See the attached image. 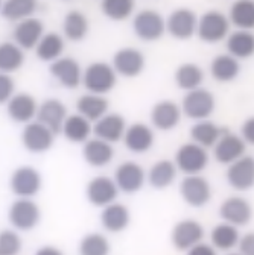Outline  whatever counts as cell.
<instances>
[{"instance_id": "obj_1", "label": "cell", "mask_w": 254, "mask_h": 255, "mask_svg": "<svg viewBox=\"0 0 254 255\" xmlns=\"http://www.w3.org/2000/svg\"><path fill=\"white\" fill-rule=\"evenodd\" d=\"M117 82V73L107 62H93L82 72V85L88 93L107 94Z\"/></svg>"}, {"instance_id": "obj_2", "label": "cell", "mask_w": 254, "mask_h": 255, "mask_svg": "<svg viewBox=\"0 0 254 255\" xmlns=\"http://www.w3.org/2000/svg\"><path fill=\"white\" fill-rule=\"evenodd\" d=\"M175 166L186 175H200L209 166V152L195 141L186 143L175 153Z\"/></svg>"}, {"instance_id": "obj_3", "label": "cell", "mask_w": 254, "mask_h": 255, "mask_svg": "<svg viewBox=\"0 0 254 255\" xmlns=\"http://www.w3.org/2000/svg\"><path fill=\"white\" fill-rule=\"evenodd\" d=\"M230 34V20L219 11H207L198 18L197 35L209 44L219 43Z\"/></svg>"}, {"instance_id": "obj_4", "label": "cell", "mask_w": 254, "mask_h": 255, "mask_svg": "<svg viewBox=\"0 0 254 255\" xmlns=\"http://www.w3.org/2000/svg\"><path fill=\"white\" fill-rule=\"evenodd\" d=\"M216 102L215 96L204 88H195L186 93L183 98L181 111L186 117L194 120H204L212 116L215 111Z\"/></svg>"}, {"instance_id": "obj_5", "label": "cell", "mask_w": 254, "mask_h": 255, "mask_svg": "<svg viewBox=\"0 0 254 255\" xmlns=\"http://www.w3.org/2000/svg\"><path fill=\"white\" fill-rule=\"evenodd\" d=\"M134 34L143 41H157L166 32V20L154 9H143L134 15Z\"/></svg>"}, {"instance_id": "obj_6", "label": "cell", "mask_w": 254, "mask_h": 255, "mask_svg": "<svg viewBox=\"0 0 254 255\" xmlns=\"http://www.w3.org/2000/svg\"><path fill=\"white\" fill-rule=\"evenodd\" d=\"M40 217V207L34 201H30V198H20L9 207L8 213L11 225L20 231L34 230L38 225Z\"/></svg>"}, {"instance_id": "obj_7", "label": "cell", "mask_w": 254, "mask_h": 255, "mask_svg": "<svg viewBox=\"0 0 254 255\" xmlns=\"http://www.w3.org/2000/svg\"><path fill=\"white\" fill-rule=\"evenodd\" d=\"M180 195L190 207L201 208L212 199V188L206 178L200 175H187L180 184Z\"/></svg>"}, {"instance_id": "obj_8", "label": "cell", "mask_w": 254, "mask_h": 255, "mask_svg": "<svg viewBox=\"0 0 254 255\" xmlns=\"http://www.w3.org/2000/svg\"><path fill=\"white\" fill-rule=\"evenodd\" d=\"M198 17L189 8H178L166 20V32L177 40H189L197 34Z\"/></svg>"}, {"instance_id": "obj_9", "label": "cell", "mask_w": 254, "mask_h": 255, "mask_svg": "<svg viewBox=\"0 0 254 255\" xmlns=\"http://www.w3.org/2000/svg\"><path fill=\"white\" fill-rule=\"evenodd\" d=\"M55 134L43 123L29 122L21 132V143L23 146L32 153H43L47 152L53 144Z\"/></svg>"}, {"instance_id": "obj_10", "label": "cell", "mask_w": 254, "mask_h": 255, "mask_svg": "<svg viewBox=\"0 0 254 255\" xmlns=\"http://www.w3.org/2000/svg\"><path fill=\"white\" fill-rule=\"evenodd\" d=\"M146 181V173L143 167L134 161L122 163L114 172V182L119 191L126 195H133L143 187Z\"/></svg>"}, {"instance_id": "obj_11", "label": "cell", "mask_w": 254, "mask_h": 255, "mask_svg": "<svg viewBox=\"0 0 254 255\" xmlns=\"http://www.w3.org/2000/svg\"><path fill=\"white\" fill-rule=\"evenodd\" d=\"M9 185L18 198H32L41 188V175L34 167L21 166L12 173Z\"/></svg>"}, {"instance_id": "obj_12", "label": "cell", "mask_w": 254, "mask_h": 255, "mask_svg": "<svg viewBox=\"0 0 254 255\" xmlns=\"http://www.w3.org/2000/svg\"><path fill=\"white\" fill-rule=\"evenodd\" d=\"M227 182L238 191H247L254 187V156L242 155L229 164Z\"/></svg>"}, {"instance_id": "obj_13", "label": "cell", "mask_w": 254, "mask_h": 255, "mask_svg": "<svg viewBox=\"0 0 254 255\" xmlns=\"http://www.w3.org/2000/svg\"><path fill=\"white\" fill-rule=\"evenodd\" d=\"M49 72L62 87L69 90L79 87L82 82V70L79 62L69 56H59L58 59L52 61Z\"/></svg>"}, {"instance_id": "obj_14", "label": "cell", "mask_w": 254, "mask_h": 255, "mask_svg": "<svg viewBox=\"0 0 254 255\" xmlns=\"http://www.w3.org/2000/svg\"><path fill=\"white\" fill-rule=\"evenodd\" d=\"M245 141L242 137L232 134L229 129L224 131L213 146V155L219 164H232L238 158L245 155Z\"/></svg>"}, {"instance_id": "obj_15", "label": "cell", "mask_w": 254, "mask_h": 255, "mask_svg": "<svg viewBox=\"0 0 254 255\" xmlns=\"http://www.w3.org/2000/svg\"><path fill=\"white\" fill-rule=\"evenodd\" d=\"M113 69L123 78H136L145 69V56L134 47H123L113 56Z\"/></svg>"}, {"instance_id": "obj_16", "label": "cell", "mask_w": 254, "mask_h": 255, "mask_svg": "<svg viewBox=\"0 0 254 255\" xmlns=\"http://www.w3.org/2000/svg\"><path fill=\"white\" fill-rule=\"evenodd\" d=\"M87 199L94 207H105L116 201L119 195V188L114 182V179H110L108 176H96L93 178L87 188H85Z\"/></svg>"}, {"instance_id": "obj_17", "label": "cell", "mask_w": 254, "mask_h": 255, "mask_svg": "<svg viewBox=\"0 0 254 255\" xmlns=\"http://www.w3.org/2000/svg\"><path fill=\"white\" fill-rule=\"evenodd\" d=\"M203 239H204V228L201 227V223L192 219L178 222L171 234L172 245L178 251H189L194 245L203 242Z\"/></svg>"}, {"instance_id": "obj_18", "label": "cell", "mask_w": 254, "mask_h": 255, "mask_svg": "<svg viewBox=\"0 0 254 255\" xmlns=\"http://www.w3.org/2000/svg\"><path fill=\"white\" fill-rule=\"evenodd\" d=\"M43 35H44L43 23L38 18H32V17L20 20L12 32L14 43L20 46L23 50L35 49V46L38 44Z\"/></svg>"}, {"instance_id": "obj_19", "label": "cell", "mask_w": 254, "mask_h": 255, "mask_svg": "<svg viewBox=\"0 0 254 255\" xmlns=\"http://www.w3.org/2000/svg\"><path fill=\"white\" fill-rule=\"evenodd\" d=\"M219 216L224 222L232 223L235 227H245L253 217V208L247 199L235 196L221 204Z\"/></svg>"}, {"instance_id": "obj_20", "label": "cell", "mask_w": 254, "mask_h": 255, "mask_svg": "<svg viewBox=\"0 0 254 255\" xmlns=\"http://www.w3.org/2000/svg\"><path fill=\"white\" fill-rule=\"evenodd\" d=\"M126 129V122L120 114L107 113L94 122L93 134L108 143H117L123 138Z\"/></svg>"}, {"instance_id": "obj_21", "label": "cell", "mask_w": 254, "mask_h": 255, "mask_svg": "<svg viewBox=\"0 0 254 255\" xmlns=\"http://www.w3.org/2000/svg\"><path fill=\"white\" fill-rule=\"evenodd\" d=\"M123 143L130 152L133 153H145L154 146V132L145 123H134L126 126L123 134Z\"/></svg>"}, {"instance_id": "obj_22", "label": "cell", "mask_w": 254, "mask_h": 255, "mask_svg": "<svg viewBox=\"0 0 254 255\" xmlns=\"http://www.w3.org/2000/svg\"><path fill=\"white\" fill-rule=\"evenodd\" d=\"M6 105L8 116L17 123H29L37 117V101L27 93L12 94V98L6 102Z\"/></svg>"}, {"instance_id": "obj_23", "label": "cell", "mask_w": 254, "mask_h": 255, "mask_svg": "<svg viewBox=\"0 0 254 255\" xmlns=\"http://www.w3.org/2000/svg\"><path fill=\"white\" fill-rule=\"evenodd\" d=\"M181 108L172 101H162L154 105L151 111V122L160 131H171L181 120Z\"/></svg>"}, {"instance_id": "obj_24", "label": "cell", "mask_w": 254, "mask_h": 255, "mask_svg": "<svg viewBox=\"0 0 254 255\" xmlns=\"http://www.w3.org/2000/svg\"><path fill=\"white\" fill-rule=\"evenodd\" d=\"M67 117V108L58 99L44 101L37 111V120L47 126L53 134H59L62 129V123Z\"/></svg>"}, {"instance_id": "obj_25", "label": "cell", "mask_w": 254, "mask_h": 255, "mask_svg": "<svg viewBox=\"0 0 254 255\" xmlns=\"http://www.w3.org/2000/svg\"><path fill=\"white\" fill-rule=\"evenodd\" d=\"M82 156L91 167H104L113 161L114 149L111 143L102 138H88L87 141H84Z\"/></svg>"}, {"instance_id": "obj_26", "label": "cell", "mask_w": 254, "mask_h": 255, "mask_svg": "<svg viewBox=\"0 0 254 255\" xmlns=\"http://www.w3.org/2000/svg\"><path fill=\"white\" fill-rule=\"evenodd\" d=\"M130 211L123 204L111 202L104 207L101 213L102 227L110 233H120L130 225Z\"/></svg>"}, {"instance_id": "obj_27", "label": "cell", "mask_w": 254, "mask_h": 255, "mask_svg": "<svg viewBox=\"0 0 254 255\" xmlns=\"http://www.w3.org/2000/svg\"><path fill=\"white\" fill-rule=\"evenodd\" d=\"M108 101L104 98V94L85 93L76 102V110L81 116L88 119L90 122H96L104 114L108 113Z\"/></svg>"}, {"instance_id": "obj_28", "label": "cell", "mask_w": 254, "mask_h": 255, "mask_svg": "<svg viewBox=\"0 0 254 255\" xmlns=\"http://www.w3.org/2000/svg\"><path fill=\"white\" fill-rule=\"evenodd\" d=\"M61 132L72 143H84L90 138V134L93 132V126L90 120L81 116L79 113L73 116L67 114L64 123H62Z\"/></svg>"}, {"instance_id": "obj_29", "label": "cell", "mask_w": 254, "mask_h": 255, "mask_svg": "<svg viewBox=\"0 0 254 255\" xmlns=\"http://www.w3.org/2000/svg\"><path fill=\"white\" fill-rule=\"evenodd\" d=\"M241 66L238 58L229 55H218L210 64V75L218 82H232L238 78Z\"/></svg>"}, {"instance_id": "obj_30", "label": "cell", "mask_w": 254, "mask_h": 255, "mask_svg": "<svg viewBox=\"0 0 254 255\" xmlns=\"http://www.w3.org/2000/svg\"><path fill=\"white\" fill-rule=\"evenodd\" d=\"M227 50L238 59H247L254 55V34L239 29L227 35Z\"/></svg>"}, {"instance_id": "obj_31", "label": "cell", "mask_w": 254, "mask_h": 255, "mask_svg": "<svg viewBox=\"0 0 254 255\" xmlns=\"http://www.w3.org/2000/svg\"><path fill=\"white\" fill-rule=\"evenodd\" d=\"M226 128H219L218 125H215L213 122L204 119V120H198V123H195L190 129V137L192 140L198 144H201L203 147H213L215 143L219 140V137L224 134Z\"/></svg>"}, {"instance_id": "obj_32", "label": "cell", "mask_w": 254, "mask_h": 255, "mask_svg": "<svg viewBox=\"0 0 254 255\" xmlns=\"http://www.w3.org/2000/svg\"><path fill=\"white\" fill-rule=\"evenodd\" d=\"M175 176H177L175 163L169 161V159H160V161H157L149 169L148 182L157 190H165L175 181Z\"/></svg>"}, {"instance_id": "obj_33", "label": "cell", "mask_w": 254, "mask_h": 255, "mask_svg": "<svg viewBox=\"0 0 254 255\" xmlns=\"http://www.w3.org/2000/svg\"><path fill=\"white\" fill-rule=\"evenodd\" d=\"M37 8V0H5L2 3V8H0V14L5 20L20 21L32 17Z\"/></svg>"}, {"instance_id": "obj_34", "label": "cell", "mask_w": 254, "mask_h": 255, "mask_svg": "<svg viewBox=\"0 0 254 255\" xmlns=\"http://www.w3.org/2000/svg\"><path fill=\"white\" fill-rule=\"evenodd\" d=\"M239 231H238V227L232 225V223H219L216 225L212 233H210V240H212V245L215 249H219V251H230L233 249L235 246H238L239 243Z\"/></svg>"}, {"instance_id": "obj_35", "label": "cell", "mask_w": 254, "mask_h": 255, "mask_svg": "<svg viewBox=\"0 0 254 255\" xmlns=\"http://www.w3.org/2000/svg\"><path fill=\"white\" fill-rule=\"evenodd\" d=\"M229 20L238 29H254V0H236L230 8Z\"/></svg>"}, {"instance_id": "obj_36", "label": "cell", "mask_w": 254, "mask_h": 255, "mask_svg": "<svg viewBox=\"0 0 254 255\" xmlns=\"http://www.w3.org/2000/svg\"><path fill=\"white\" fill-rule=\"evenodd\" d=\"M203 81H204L203 69L200 66H197V64H192V62L181 64L175 72V82L184 91L200 88Z\"/></svg>"}, {"instance_id": "obj_37", "label": "cell", "mask_w": 254, "mask_h": 255, "mask_svg": "<svg viewBox=\"0 0 254 255\" xmlns=\"http://www.w3.org/2000/svg\"><path fill=\"white\" fill-rule=\"evenodd\" d=\"M62 32L70 41H81L88 34V20L81 11H70L62 21Z\"/></svg>"}, {"instance_id": "obj_38", "label": "cell", "mask_w": 254, "mask_h": 255, "mask_svg": "<svg viewBox=\"0 0 254 255\" xmlns=\"http://www.w3.org/2000/svg\"><path fill=\"white\" fill-rule=\"evenodd\" d=\"M24 64V53L20 46L15 43H2L0 44V72L12 73L17 72Z\"/></svg>"}, {"instance_id": "obj_39", "label": "cell", "mask_w": 254, "mask_h": 255, "mask_svg": "<svg viewBox=\"0 0 254 255\" xmlns=\"http://www.w3.org/2000/svg\"><path fill=\"white\" fill-rule=\"evenodd\" d=\"M62 50H64V40L61 38V35L55 34V32L44 34L38 44L35 46L37 56L46 62L58 59L62 55Z\"/></svg>"}, {"instance_id": "obj_40", "label": "cell", "mask_w": 254, "mask_h": 255, "mask_svg": "<svg viewBox=\"0 0 254 255\" xmlns=\"http://www.w3.org/2000/svg\"><path fill=\"white\" fill-rule=\"evenodd\" d=\"M136 8V0H102L101 9L104 15L113 21H123L130 18Z\"/></svg>"}, {"instance_id": "obj_41", "label": "cell", "mask_w": 254, "mask_h": 255, "mask_svg": "<svg viewBox=\"0 0 254 255\" xmlns=\"http://www.w3.org/2000/svg\"><path fill=\"white\" fill-rule=\"evenodd\" d=\"M110 249V242L98 233L87 234L79 245V252L82 255H107Z\"/></svg>"}, {"instance_id": "obj_42", "label": "cell", "mask_w": 254, "mask_h": 255, "mask_svg": "<svg viewBox=\"0 0 254 255\" xmlns=\"http://www.w3.org/2000/svg\"><path fill=\"white\" fill-rule=\"evenodd\" d=\"M21 249V240L14 231H2L0 233V255H15Z\"/></svg>"}, {"instance_id": "obj_43", "label": "cell", "mask_w": 254, "mask_h": 255, "mask_svg": "<svg viewBox=\"0 0 254 255\" xmlns=\"http://www.w3.org/2000/svg\"><path fill=\"white\" fill-rule=\"evenodd\" d=\"M14 90H15V84L12 78L8 73L0 72V105L6 104L12 98Z\"/></svg>"}, {"instance_id": "obj_44", "label": "cell", "mask_w": 254, "mask_h": 255, "mask_svg": "<svg viewBox=\"0 0 254 255\" xmlns=\"http://www.w3.org/2000/svg\"><path fill=\"white\" fill-rule=\"evenodd\" d=\"M241 137L244 138L245 143L254 146V116L250 117V119H247V120L242 123V128H241Z\"/></svg>"}, {"instance_id": "obj_45", "label": "cell", "mask_w": 254, "mask_h": 255, "mask_svg": "<svg viewBox=\"0 0 254 255\" xmlns=\"http://www.w3.org/2000/svg\"><path fill=\"white\" fill-rule=\"evenodd\" d=\"M239 252L244 255H254V233H248L239 239Z\"/></svg>"}, {"instance_id": "obj_46", "label": "cell", "mask_w": 254, "mask_h": 255, "mask_svg": "<svg viewBox=\"0 0 254 255\" xmlns=\"http://www.w3.org/2000/svg\"><path fill=\"white\" fill-rule=\"evenodd\" d=\"M189 254L190 255H213L215 254V249L209 245H204V243H197L194 245L192 248L189 249Z\"/></svg>"}, {"instance_id": "obj_47", "label": "cell", "mask_w": 254, "mask_h": 255, "mask_svg": "<svg viewBox=\"0 0 254 255\" xmlns=\"http://www.w3.org/2000/svg\"><path fill=\"white\" fill-rule=\"evenodd\" d=\"M61 252L56 251L55 248H43L38 251V255H59Z\"/></svg>"}, {"instance_id": "obj_48", "label": "cell", "mask_w": 254, "mask_h": 255, "mask_svg": "<svg viewBox=\"0 0 254 255\" xmlns=\"http://www.w3.org/2000/svg\"><path fill=\"white\" fill-rule=\"evenodd\" d=\"M2 3H3V2H2V0H0V8H2Z\"/></svg>"}, {"instance_id": "obj_49", "label": "cell", "mask_w": 254, "mask_h": 255, "mask_svg": "<svg viewBox=\"0 0 254 255\" xmlns=\"http://www.w3.org/2000/svg\"><path fill=\"white\" fill-rule=\"evenodd\" d=\"M66 2H69V0H66Z\"/></svg>"}]
</instances>
